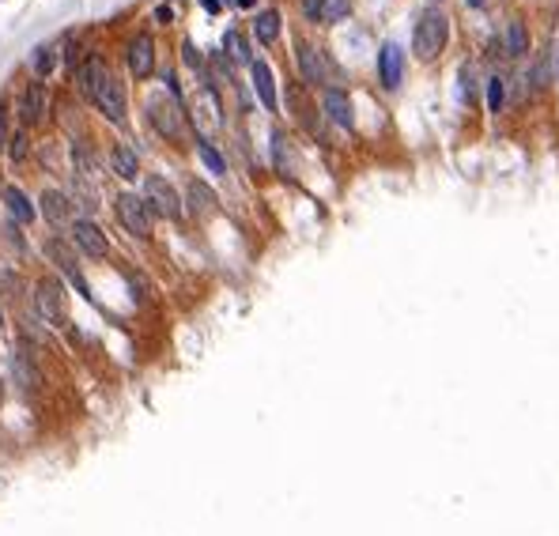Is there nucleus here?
Masks as SVG:
<instances>
[{
    "mask_svg": "<svg viewBox=\"0 0 559 536\" xmlns=\"http://www.w3.org/2000/svg\"><path fill=\"white\" fill-rule=\"evenodd\" d=\"M79 87H84V95L110 117V121H125V87H121V79L106 68L102 57H87L84 65H79Z\"/></svg>",
    "mask_w": 559,
    "mask_h": 536,
    "instance_id": "f257e3e1",
    "label": "nucleus"
},
{
    "mask_svg": "<svg viewBox=\"0 0 559 536\" xmlns=\"http://www.w3.org/2000/svg\"><path fill=\"white\" fill-rule=\"evenodd\" d=\"M446 38H450V19L435 8H427L416 19V30H412V50H416L420 61H435L442 53Z\"/></svg>",
    "mask_w": 559,
    "mask_h": 536,
    "instance_id": "f03ea898",
    "label": "nucleus"
},
{
    "mask_svg": "<svg viewBox=\"0 0 559 536\" xmlns=\"http://www.w3.org/2000/svg\"><path fill=\"white\" fill-rule=\"evenodd\" d=\"M148 121L151 129H155L159 136H166V140L178 143L182 140V102L178 99H163V95H151L148 99Z\"/></svg>",
    "mask_w": 559,
    "mask_h": 536,
    "instance_id": "7ed1b4c3",
    "label": "nucleus"
},
{
    "mask_svg": "<svg viewBox=\"0 0 559 536\" xmlns=\"http://www.w3.org/2000/svg\"><path fill=\"white\" fill-rule=\"evenodd\" d=\"M144 208H148L151 215H163V219H178L182 215V201L178 193H174V186L166 178H159V174H151L148 181H144Z\"/></svg>",
    "mask_w": 559,
    "mask_h": 536,
    "instance_id": "20e7f679",
    "label": "nucleus"
},
{
    "mask_svg": "<svg viewBox=\"0 0 559 536\" xmlns=\"http://www.w3.org/2000/svg\"><path fill=\"white\" fill-rule=\"evenodd\" d=\"M401 76H404V50L397 42H386L378 50V79L386 91H397L401 87Z\"/></svg>",
    "mask_w": 559,
    "mask_h": 536,
    "instance_id": "39448f33",
    "label": "nucleus"
},
{
    "mask_svg": "<svg viewBox=\"0 0 559 536\" xmlns=\"http://www.w3.org/2000/svg\"><path fill=\"white\" fill-rule=\"evenodd\" d=\"M117 219H121L125 230H133L137 238H148L151 223H148V208H144L140 197H133V193H121V197H117Z\"/></svg>",
    "mask_w": 559,
    "mask_h": 536,
    "instance_id": "423d86ee",
    "label": "nucleus"
},
{
    "mask_svg": "<svg viewBox=\"0 0 559 536\" xmlns=\"http://www.w3.org/2000/svg\"><path fill=\"white\" fill-rule=\"evenodd\" d=\"M295 61H299V72L306 83H325L329 79V61L322 57V50L310 42H299L295 46Z\"/></svg>",
    "mask_w": 559,
    "mask_h": 536,
    "instance_id": "0eeeda50",
    "label": "nucleus"
},
{
    "mask_svg": "<svg viewBox=\"0 0 559 536\" xmlns=\"http://www.w3.org/2000/svg\"><path fill=\"white\" fill-rule=\"evenodd\" d=\"M72 238H76V246L87 253V257H106L110 253V242H106V235H102V227L91 223V219L72 223Z\"/></svg>",
    "mask_w": 559,
    "mask_h": 536,
    "instance_id": "6e6552de",
    "label": "nucleus"
},
{
    "mask_svg": "<svg viewBox=\"0 0 559 536\" xmlns=\"http://www.w3.org/2000/svg\"><path fill=\"white\" fill-rule=\"evenodd\" d=\"M65 287H57L53 279H46V284H38V291H35V306H38V314L46 317V321H53V325H61V317H65Z\"/></svg>",
    "mask_w": 559,
    "mask_h": 536,
    "instance_id": "1a4fd4ad",
    "label": "nucleus"
},
{
    "mask_svg": "<svg viewBox=\"0 0 559 536\" xmlns=\"http://www.w3.org/2000/svg\"><path fill=\"white\" fill-rule=\"evenodd\" d=\"M46 253H50L53 265H57V268L72 279V287H76V291L84 295V299H91V291H87V284H84V272H79V265H76V257H72L68 246H61L57 238H50V242H46Z\"/></svg>",
    "mask_w": 559,
    "mask_h": 536,
    "instance_id": "9d476101",
    "label": "nucleus"
},
{
    "mask_svg": "<svg viewBox=\"0 0 559 536\" xmlns=\"http://www.w3.org/2000/svg\"><path fill=\"white\" fill-rule=\"evenodd\" d=\"M19 114H23V121H27V125H42L46 114H50V91H46L42 83H30L27 91H23Z\"/></svg>",
    "mask_w": 559,
    "mask_h": 536,
    "instance_id": "9b49d317",
    "label": "nucleus"
},
{
    "mask_svg": "<svg viewBox=\"0 0 559 536\" xmlns=\"http://www.w3.org/2000/svg\"><path fill=\"white\" fill-rule=\"evenodd\" d=\"M125 57H129V68L133 76H151V68H155V46H151L148 34H137L129 42V50H125Z\"/></svg>",
    "mask_w": 559,
    "mask_h": 536,
    "instance_id": "f8f14e48",
    "label": "nucleus"
},
{
    "mask_svg": "<svg viewBox=\"0 0 559 536\" xmlns=\"http://www.w3.org/2000/svg\"><path fill=\"white\" fill-rule=\"evenodd\" d=\"M302 12L314 23H340L351 12V0H302Z\"/></svg>",
    "mask_w": 559,
    "mask_h": 536,
    "instance_id": "ddd939ff",
    "label": "nucleus"
},
{
    "mask_svg": "<svg viewBox=\"0 0 559 536\" xmlns=\"http://www.w3.org/2000/svg\"><path fill=\"white\" fill-rule=\"evenodd\" d=\"M250 79H253V91H257L261 106L276 110V79H273V68H268L265 61H253V65H250Z\"/></svg>",
    "mask_w": 559,
    "mask_h": 536,
    "instance_id": "4468645a",
    "label": "nucleus"
},
{
    "mask_svg": "<svg viewBox=\"0 0 559 536\" xmlns=\"http://www.w3.org/2000/svg\"><path fill=\"white\" fill-rule=\"evenodd\" d=\"M0 204L8 208V215H12L15 223H35V204L27 201V193L15 186H0Z\"/></svg>",
    "mask_w": 559,
    "mask_h": 536,
    "instance_id": "2eb2a0df",
    "label": "nucleus"
},
{
    "mask_svg": "<svg viewBox=\"0 0 559 536\" xmlns=\"http://www.w3.org/2000/svg\"><path fill=\"white\" fill-rule=\"evenodd\" d=\"M325 114L333 117V121L340 125V129H351L355 125V114H351V99L344 91H337V87H329L325 91Z\"/></svg>",
    "mask_w": 559,
    "mask_h": 536,
    "instance_id": "dca6fc26",
    "label": "nucleus"
},
{
    "mask_svg": "<svg viewBox=\"0 0 559 536\" xmlns=\"http://www.w3.org/2000/svg\"><path fill=\"white\" fill-rule=\"evenodd\" d=\"M110 166H114L117 178H137V155H133V148H125V143H117L114 151H110Z\"/></svg>",
    "mask_w": 559,
    "mask_h": 536,
    "instance_id": "f3484780",
    "label": "nucleus"
},
{
    "mask_svg": "<svg viewBox=\"0 0 559 536\" xmlns=\"http://www.w3.org/2000/svg\"><path fill=\"white\" fill-rule=\"evenodd\" d=\"M42 212H46V219H50L53 227H61V223L68 219V197L57 193V189H50V193L42 197Z\"/></svg>",
    "mask_w": 559,
    "mask_h": 536,
    "instance_id": "a211bd4d",
    "label": "nucleus"
},
{
    "mask_svg": "<svg viewBox=\"0 0 559 536\" xmlns=\"http://www.w3.org/2000/svg\"><path fill=\"white\" fill-rule=\"evenodd\" d=\"M189 208H193L197 215L215 212V193L204 186V181H189Z\"/></svg>",
    "mask_w": 559,
    "mask_h": 536,
    "instance_id": "6ab92c4d",
    "label": "nucleus"
},
{
    "mask_svg": "<svg viewBox=\"0 0 559 536\" xmlns=\"http://www.w3.org/2000/svg\"><path fill=\"white\" fill-rule=\"evenodd\" d=\"M525 50H529L525 23H522V19H510V23H507V53H510V57H522Z\"/></svg>",
    "mask_w": 559,
    "mask_h": 536,
    "instance_id": "aec40b11",
    "label": "nucleus"
},
{
    "mask_svg": "<svg viewBox=\"0 0 559 536\" xmlns=\"http://www.w3.org/2000/svg\"><path fill=\"white\" fill-rule=\"evenodd\" d=\"M253 30H257V42L273 46L280 38V12H261L257 19H253Z\"/></svg>",
    "mask_w": 559,
    "mask_h": 536,
    "instance_id": "412c9836",
    "label": "nucleus"
},
{
    "mask_svg": "<svg viewBox=\"0 0 559 536\" xmlns=\"http://www.w3.org/2000/svg\"><path fill=\"white\" fill-rule=\"evenodd\" d=\"M223 50H227L231 61H238V65H253L250 46H246V38L238 34V30H227V34H223Z\"/></svg>",
    "mask_w": 559,
    "mask_h": 536,
    "instance_id": "4be33fe9",
    "label": "nucleus"
},
{
    "mask_svg": "<svg viewBox=\"0 0 559 536\" xmlns=\"http://www.w3.org/2000/svg\"><path fill=\"white\" fill-rule=\"evenodd\" d=\"M30 68H35V76H50L53 68H57V46H38L35 57H30Z\"/></svg>",
    "mask_w": 559,
    "mask_h": 536,
    "instance_id": "5701e85b",
    "label": "nucleus"
},
{
    "mask_svg": "<svg viewBox=\"0 0 559 536\" xmlns=\"http://www.w3.org/2000/svg\"><path fill=\"white\" fill-rule=\"evenodd\" d=\"M15 374H19V386L23 389H38V381H42V378H38V370L27 363V351H15Z\"/></svg>",
    "mask_w": 559,
    "mask_h": 536,
    "instance_id": "b1692460",
    "label": "nucleus"
},
{
    "mask_svg": "<svg viewBox=\"0 0 559 536\" xmlns=\"http://www.w3.org/2000/svg\"><path fill=\"white\" fill-rule=\"evenodd\" d=\"M72 159H76V170L84 174V178H95L99 166H95V151L87 148V143H76V148H72Z\"/></svg>",
    "mask_w": 559,
    "mask_h": 536,
    "instance_id": "393cba45",
    "label": "nucleus"
},
{
    "mask_svg": "<svg viewBox=\"0 0 559 536\" xmlns=\"http://www.w3.org/2000/svg\"><path fill=\"white\" fill-rule=\"evenodd\" d=\"M273 159H276V166H280L284 174H291V170H295L291 151H287V136H284V132H273Z\"/></svg>",
    "mask_w": 559,
    "mask_h": 536,
    "instance_id": "a878e982",
    "label": "nucleus"
},
{
    "mask_svg": "<svg viewBox=\"0 0 559 536\" xmlns=\"http://www.w3.org/2000/svg\"><path fill=\"white\" fill-rule=\"evenodd\" d=\"M197 151H201V159H204V166H208L212 174H227V163H223V155L212 148L208 140H197Z\"/></svg>",
    "mask_w": 559,
    "mask_h": 536,
    "instance_id": "bb28decb",
    "label": "nucleus"
},
{
    "mask_svg": "<svg viewBox=\"0 0 559 536\" xmlns=\"http://www.w3.org/2000/svg\"><path fill=\"white\" fill-rule=\"evenodd\" d=\"M502 99H507V87H502L499 76H491L488 79V110H491V114H499V110H502Z\"/></svg>",
    "mask_w": 559,
    "mask_h": 536,
    "instance_id": "cd10ccee",
    "label": "nucleus"
},
{
    "mask_svg": "<svg viewBox=\"0 0 559 536\" xmlns=\"http://www.w3.org/2000/svg\"><path fill=\"white\" fill-rule=\"evenodd\" d=\"M12 159L15 163H23V159H27V136H12Z\"/></svg>",
    "mask_w": 559,
    "mask_h": 536,
    "instance_id": "c85d7f7f",
    "label": "nucleus"
},
{
    "mask_svg": "<svg viewBox=\"0 0 559 536\" xmlns=\"http://www.w3.org/2000/svg\"><path fill=\"white\" fill-rule=\"evenodd\" d=\"M186 61H189V65H201V57H197V50H193V42H186Z\"/></svg>",
    "mask_w": 559,
    "mask_h": 536,
    "instance_id": "c756f323",
    "label": "nucleus"
},
{
    "mask_svg": "<svg viewBox=\"0 0 559 536\" xmlns=\"http://www.w3.org/2000/svg\"><path fill=\"white\" fill-rule=\"evenodd\" d=\"M204 8H208V12H219V0H201Z\"/></svg>",
    "mask_w": 559,
    "mask_h": 536,
    "instance_id": "7c9ffc66",
    "label": "nucleus"
},
{
    "mask_svg": "<svg viewBox=\"0 0 559 536\" xmlns=\"http://www.w3.org/2000/svg\"><path fill=\"white\" fill-rule=\"evenodd\" d=\"M235 4H238V8H253V0H235Z\"/></svg>",
    "mask_w": 559,
    "mask_h": 536,
    "instance_id": "2f4dec72",
    "label": "nucleus"
},
{
    "mask_svg": "<svg viewBox=\"0 0 559 536\" xmlns=\"http://www.w3.org/2000/svg\"><path fill=\"white\" fill-rule=\"evenodd\" d=\"M465 4H469V8H480V4H484V0H465Z\"/></svg>",
    "mask_w": 559,
    "mask_h": 536,
    "instance_id": "473e14b6",
    "label": "nucleus"
},
{
    "mask_svg": "<svg viewBox=\"0 0 559 536\" xmlns=\"http://www.w3.org/2000/svg\"><path fill=\"white\" fill-rule=\"evenodd\" d=\"M0 325H4V310H0Z\"/></svg>",
    "mask_w": 559,
    "mask_h": 536,
    "instance_id": "72a5a7b5",
    "label": "nucleus"
},
{
    "mask_svg": "<svg viewBox=\"0 0 559 536\" xmlns=\"http://www.w3.org/2000/svg\"><path fill=\"white\" fill-rule=\"evenodd\" d=\"M0 401H4V386H0Z\"/></svg>",
    "mask_w": 559,
    "mask_h": 536,
    "instance_id": "f704fd0d",
    "label": "nucleus"
},
{
    "mask_svg": "<svg viewBox=\"0 0 559 536\" xmlns=\"http://www.w3.org/2000/svg\"><path fill=\"white\" fill-rule=\"evenodd\" d=\"M0 136H4V125H0Z\"/></svg>",
    "mask_w": 559,
    "mask_h": 536,
    "instance_id": "c9c22d12",
    "label": "nucleus"
}]
</instances>
